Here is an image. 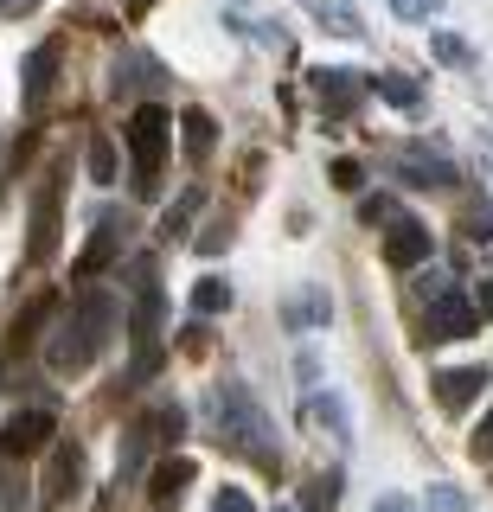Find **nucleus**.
Instances as JSON below:
<instances>
[{
  "label": "nucleus",
  "instance_id": "f257e3e1",
  "mask_svg": "<svg viewBox=\"0 0 493 512\" xmlns=\"http://www.w3.org/2000/svg\"><path fill=\"white\" fill-rule=\"evenodd\" d=\"M116 327H122V301L109 295V288H90V295H77L71 314L52 327V340H45V365H52L58 378H84L90 359L109 346Z\"/></svg>",
  "mask_w": 493,
  "mask_h": 512
},
{
  "label": "nucleus",
  "instance_id": "f03ea898",
  "mask_svg": "<svg viewBox=\"0 0 493 512\" xmlns=\"http://www.w3.org/2000/svg\"><path fill=\"white\" fill-rule=\"evenodd\" d=\"M205 410H212V436L225 442V448L250 455V461H257V468H269V474L282 468V442H276V429H269V416L257 410V397H250L244 378H218L212 397H205Z\"/></svg>",
  "mask_w": 493,
  "mask_h": 512
},
{
  "label": "nucleus",
  "instance_id": "7ed1b4c3",
  "mask_svg": "<svg viewBox=\"0 0 493 512\" xmlns=\"http://www.w3.org/2000/svg\"><path fill=\"white\" fill-rule=\"evenodd\" d=\"M135 276V301H129V340H135V365L129 378H154V365H161V333H167V288L154 282V263L141 256V263L129 269Z\"/></svg>",
  "mask_w": 493,
  "mask_h": 512
},
{
  "label": "nucleus",
  "instance_id": "20e7f679",
  "mask_svg": "<svg viewBox=\"0 0 493 512\" xmlns=\"http://www.w3.org/2000/svg\"><path fill=\"white\" fill-rule=\"evenodd\" d=\"M129 154H135V180H141V192H148L154 173H161V160L173 154V116H167V103H141L135 116H129Z\"/></svg>",
  "mask_w": 493,
  "mask_h": 512
},
{
  "label": "nucleus",
  "instance_id": "39448f33",
  "mask_svg": "<svg viewBox=\"0 0 493 512\" xmlns=\"http://www.w3.org/2000/svg\"><path fill=\"white\" fill-rule=\"evenodd\" d=\"M481 327V308H474L461 288H442V295L423 301V320H417V340L423 346H449V340H468Z\"/></svg>",
  "mask_w": 493,
  "mask_h": 512
},
{
  "label": "nucleus",
  "instance_id": "423d86ee",
  "mask_svg": "<svg viewBox=\"0 0 493 512\" xmlns=\"http://www.w3.org/2000/svg\"><path fill=\"white\" fill-rule=\"evenodd\" d=\"M58 224H65V173H45L39 192H33V231H26V256H33V263L52 256Z\"/></svg>",
  "mask_w": 493,
  "mask_h": 512
},
{
  "label": "nucleus",
  "instance_id": "0eeeda50",
  "mask_svg": "<svg viewBox=\"0 0 493 512\" xmlns=\"http://www.w3.org/2000/svg\"><path fill=\"white\" fill-rule=\"evenodd\" d=\"M378 77H365V71H333V64H314L308 71V90H314V103L327 109V116H346V109H359L365 96H372Z\"/></svg>",
  "mask_w": 493,
  "mask_h": 512
},
{
  "label": "nucleus",
  "instance_id": "6e6552de",
  "mask_svg": "<svg viewBox=\"0 0 493 512\" xmlns=\"http://www.w3.org/2000/svg\"><path fill=\"white\" fill-rule=\"evenodd\" d=\"M52 436H58V416L52 410H13L7 423H0V455L26 461V455H39Z\"/></svg>",
  "mask_w": 493,
  "mask_h": 512
},
{
  "label": "nucleus",
  "instance_id": "1a4fd4ad",
  "mask_svg": "<svg viewBox=\"0 0 493 512\" xmlns=\"http://www.w3.org/2000/svg\"><path fill=\"white\" fill-rule=\"evenodd\" d=\"M429 256H436L429 224L410 218V212H397V218L385 224V263H397V269H429Z\"/></svg>",
  "mask_w": 493,
  "mask_h": 512
},
{
  "label": "nucleus",
  "instance_id": "9d476101",
  "mask_svg": "<svg viewBox=\"0 0 493 512\" xmlns=\"http://www.w3.org/2000/svg\"><path fill=\"white\" fill-rule=\"evenodd\" d=\"M135 90L148 96V103H161V90H167V71L148 52H122L116 71H109V96H116V103H122V96H135Z\"/></svg>",
  "mask_w": 493,
  "mask_h": 512
},
{
  "label": "nucleus",
  "instance_id": "9b49d317",
  "mask_svg": "<svg viewBox=\"0 0 493 512\" xmlns=\"http://www.w3.org/2000/svg\"><path fill=\"white\" fill-rule=\"evenodd\" d=\"M77 487H84V448H77L71 436H58V455L45 461V506H71Z\"/></svg>",
  "mask_w": 493,
  "mask_h": 512
},
{
  "label": "nucleus",
  "instance_id": "f8f14e48",
  "mask_svg": "<svg viewBox=\"0 0 493 512\" xmlns=\"http://www.w3.org/2000/svg\"><path fill=\"white\" fill-rule=\"evenodd\" d=\"M52 314H58V295H33V301H26V308L13 314L7 340H0V359H26V352H33V340L52 327Z\"/></svg>",
  "mask_w": 493,
  "mask_h": 512
},
{
  "label": "nucleus",
  "instance_id": "ddd939ff",
  "mask_svg": "<svg viewBox=\"0 0 493 512\" xmlns=\"http://www.w3.org/2000/svg\"><path fill=\"white\" fill-rule=\"evenodd\" d=\"M481 391H487V365H449V372H436V404L442 410L481 404Z\"/></svg>",
  "mask_w": 493,
  "mask_h": 512
},
{
  "label": "nucleus",
  "instance_id": "4468645a",
  "mask_svg": "<svg viewBox=\"0 0 493 512\" xmlns=\"http://www.w3.org/2000/svg\"><path fill=\"white\" fill-rule=\"evenodd\" d=\"M186 487H193V461H186L180 448H167V455L154 461V474H148V500L154 506H173Z\"/></svg>",
  "mask_w": 493,
  "mask_h": 512
},
{
  "label": "nucleus",
  "instance_id": "2eb2a0df",
  "mask_svg": "<svg viewBox=\"0 0 493 512\" xmlns=\"http://www.w3.org/2000/svg\"><path fill=\"white\" fill-rule=\"evenodd\" d=\"M122 231H129V212H116V218H103L97 224V237L84 244V256H77V276H97V269L116 263V250H122Z\"/></svg>",
  "mask_w": 493,
  "mask_h": 512
},
{
  "label": "nucleus",
  "instance_id": "dca6fc26",
  "mask_svg": "<svg viewBox=\"0 0 493 512\" xmlns=\"http://www.w3.org/2000/svg\"><path fill=\"white\" fill-rule=\"evenodd\" d=\"M52 84H58V39H45V45H33L26 52V103H45L52 96Z\"/></svg>",
  "mask_w": 493,
  "mask_h": 512
},
{
  "label": "nucleus",
  "instance_id": "f3484780",
  "mask_svg": "<svg viewBox=\"0 0 493 512\" xmlns=\"http://www.w3.org/2000/svg\"><path fill=\"white\" fill-rule=\"evenodd\" d=\"M397 173H404L410 186H455V167L436 160V154H423V148H410L404 160H397Z\"/></svg>",
  "mask_w": 493,
  "mask_h": 512
},
{
  "label": "nucleus",
  "instance_id": "a211bd4d",
  "mask_svg": "<svg viewBox=\"0 0 493 512\" xmlns=\"http://www.w3.org/2000/svg\"><path fill=\"white\" fill-rule=\"evenodd\" d=\"M301 410H308V423H321L333 442H353V423H346V404H340L333 391H314V397H308Z\"/></svg>",
  "mask_w": 493,
  "mask_h": 512
},
{
  "label": "nucleus",
  "instance_id": "6ab92c4d",
  "mask_svg": "<svg viewBox=\"0 0 493 512\" xmlns=\"http://www.w3.org/2000/svg\"><path fill=\"white\" fill-rule=\"evenodd\" d=\"M180 148L193 154V160H205V154L218 148V122L205 116V109H186V122H180Z\"/></svg>",
  "mask_w": 493,
  "mask_h": 512
},
{
  "label": "nucleus",
  "instance_id": "aec40b11",
  "mask_svg": "<svg viewBox=\"0 0 493 512\" xmlns=\"http://www.w3.org/2000/svg\"><path fill=\"white\" fill-rule=\"evenodd\" d=\"M372 96H385L391 109H423V84H417V77H404V71H385L372 84Z\"/></svg>",
  "mask_w": 493,
  "mask_h": 512
},
{
  "label": "nucleus",
  "instance_id": "412c9836",
  "mask_svg": "<svg viewBox=\"0 0 493 512\" xmlns=\"http://www.w3.org/2000/svg\"><path fill=\"white\" fill-rule=\"evenodd\" d=\"M301 506H308V512H333V506H340V468L314 474L308 487H301Z\"/></svg>",
  "mask_w": 493,
  "mask_h": 512
},
{
  "label": "nucleus",
  "instance_id": "4be33fe9",
  "mask_svg": "<svg viewBox=\"0 0 493 512\" xmlns=\"http://www.w3.org/2000/svg\"><path fill=\"white\" fill-rule=\"evenodd\" d=\"M327 314H333V308H327V295H321V288H301V295L289 301V314H282V320H289V327H308V320L321 327Z\"/></svg>",
  "mask_w": 493,
  "mask_h": 512
},
{
  "label": "nucleus",
  "instance_id": "5701e85b",
  "mask_svg": "<svg viewBox=\"0 0 493 512\" xmlns=\"http://www.w3.org/2000/svg\"><path fill=\"white\" fill-rule=\"evenodd\" d=\"M193 308L212 320V314H225L231 308V282L225 276H199V288H193Z\"/></svg>",
  "mask_w": 493,
  "mask_h": 512
},
{
  "label": "nucleus",
  "instance_id": "b1692460",
  "mask_svg": "<svg viewBox=\"0 0 493 512\" xmlns=\"http://www.w3.org/2000/svg\"><path fill=\"white\" fill-rule=\"evenodd\" d=\"M308 13H314V26H327V32H346V39H359V13H346V7H327V0H308Z\"/></svg>",
  "mask_w": 493,
  "mask_h": 512
},
{
  "label": "nucleus",
  "instance_id": "393cba45",
  "mask_svg": "<svg viewBox=\"0 0 493 512\" xmlns=\"http://www.w3.org/2000/svg\"><path fill=\"white\" fill-rule=\"evenodd\" d=\"M199 205H205V192H199V186H186V192H180V205H173V212H167V224H161V237H180L186 224H193V212H199Z\"/></svg>",
  "mask_w": 493,
  "mask_h": 512
},
{
  "label": "nucleus",
  "instance_id": "a878e982",
  "mask_svg": "<svg viewBox=\"0 0 493 512\" xmlns=\"http://www.w3.org/2000/svg\"><path fill=\"white\" fill-rule=\"evenodd\" d=\"M90 180H97V186H109V180H116V141H90Z\"/></svg>",
  "mask_w": 493,
  "mask_h": 512
},
{
  "label": "nucleus",
  "instance_id": "bb28decb",
  "mask_svg": "<svg viewBox=\"0 0 493 512\" xmlns=\"http://www.w3.org/2000/svg\"><path fill=\"white\" fill-rule=\"evenodd\" d=\"M148 429H154L161 442H180V436H186V410H180V404H161V410H154V423H148Z\"/></svg>",
  "mask_w": 493,
  "mask_h": 512
},
{
  "label": "nucleus",
  "instance_id": "cd10ccee",
  "mask_svg": "<svg viewBox=\"0 0 493 512\" xmlns=\"http://www.w3.org/2000/svg\"><path fill=\"white\" fill-rule=\"evenodd\" d=\"M436 58L449 64V71H461V64H474V45L455 39V32H436Z\"/></svg>",
  "mask_w": 493,
  "mask_h": 512
},
{
  "label": "nucleus",
  "instance_id": "c85d7f7f",
  "mask_svg": "<svg viewBox=\"0 0 493 512\" xmlns=\"http://www.w3.org/2000/svg\"><path fill=\"white\" fill-rule=\"evenodd\" d=\"M429 512H474V506H468V493H461V487L442 480V487H429Z\"/></svg>",
  "mask_w": 493,
  "mask_h": 512
},
{
  "label": "nucleus",
  "instance_id": "c756f323",
  "mask_svg": "<svg viewBox=\"0 0 493 512\" xmlns=\"http://www.w3.org/2000/svg\"><path fill=\"white\" fill-rule=\"evenodd\" d=\"M359 218H365V224H391V218H397V205L385 199V192H372V199H359Z\"/></svg>",
  "mask_w": 493,
  "mask_h": 512
},
{
  "label": "nucleus",
  "instance_id": "7c9ffc66",
  "mask_svg": "<svg viewBox=\"0 0 493 512\" xmlns=\"http://www.w3.org/2000/svg\"><path fill=\"white\" fill-rule=\"evenodd\" d=\"M212 512H257V506H250L244 487H218V493H212Z\"/></svg>",
  "mask_w": 493,
  "mask_h": 512
},
{
  "label": "nucleus",
  "instance_id": "2f4dec72",
  "mask_svg": "<svg viewBox=\"0 0 493 512\" xmlns=\"http://www.w3.org/2000/svg\"><path fill=\"white\" fill-rule=\"evenodd\" d=\"M436 7H442V0H391L397 20H436Z\"/></svg>",
  "mask_w": 493,
  "mask_h": 512
},
{
  "label": "nucleus",
  "instance_id": "473e14b6",
  "mask_svg": "<svg viewBox=\"0 0 493 512\" xmlns=\"http://www.w3.org/2000/svg\"><path fill=\"white\" fill-rule=\"evenodd\" d=\"M231 244V218H218V224H205V237H199V250L212 256V250H225Z\"/></svg>",
  "mask_w": 493,
  "mask_h": 512
},
{
  "label": "nucleus",
  "instance_id": "72a5a7b5",
  "mask_svg": "<svg viewBox=\"0 0 493 512\" xmlns=\"http://www.w3.org/2000/svg\"><path fill=\"white\" fill-rule=\"evenodd\" d=\"M333 186L353 192V186H359V160H333Z\"/></svg>",
  "mask_w": 493,
  "mask_h": 512
},
{
  "label": "nucleus",
  "instance_id": "f704fd0d",
  "mask_svg": "<svg viewBox=\"0 0 493 512\" xmlns=\"http://www.w3.org/2000/svg\"><path fill=\"white\" fill-rule=\"evenodd\" d=\"M33 7H39V0H0V13H7V20H26Z\"/></svg>",
  "mask_w": 493,
  "mask_h": 512
},
{
  "label": "nucleus",
  "instance_id": "c9c22d12",
  "mask_svg": "<svg viewBox=\"0 0 493 512\" xmlns=\"http://www.w3.org/2000/svg\"><path fill=\"white\" fill-rule=\"evenodd\" d=\"M378 512H417V500H404V493H385V500H378Z\"/></svg>",
  "mask_w": 493,
  "mask_h": 512
},
{
  "label": "nucleus",
  "instance_id": "e433bc0d",
  "mask_svg": "<svg viewBox=\"0 0 493 512\" xmlns=\"http://www.w3.org/2000/svg\"><path fill=\"white\" fill-rule=\"evenodd\" d=\"M474 455H493V416L481 423V436H474Z\"/></svg>",
  "mask_w": 493,
  "mask_h": 512
},
{
  "label": "nucleus",
  "instance_id": "4c0bfd02",
  "mask_svg": "<svg viewBox=\"0 0 493 512\" xmlns=\"http://www.w3.org/2000/svg\"><path fill=\"white\" fill-rule=\"evenodd\" d=\"M474 301H481V320H493V282H481V288H474Z\"/></svg>",
  "mask_w": 493,
  "mask_h": 512
},
{
  "label": "nucleus",
  "instance_id": "58836bf2",
  "mask_svg": "<svg viewBox=\"0 0 493 512\" xmlns=\"http://www.w3.org/2000/svg\"><path fill=\"white\" fill-rule=\"evenodd\" d=\"M129 7H135V13H148V7H154V0H129Z\"/></svg>",
  "mask_w": 493,
  "mask_h": 512
}]
</instances>
